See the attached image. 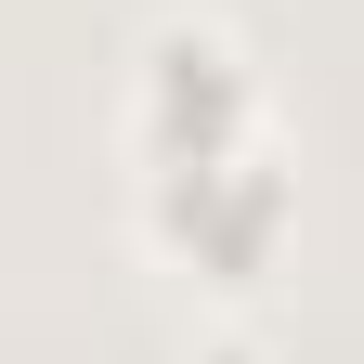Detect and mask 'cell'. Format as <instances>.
<instances>
[{
    "mask_svg": "<svg viewBox=\"0 0 364 364\" xmlns=\"http://www.w3.org/2000/svg\"><path fill=\"white\" fill-rule=\"evenodd\" d=\"M144 208H156V247H182L208 287H247L287 235V169L260 144H221V156H169L144 169Z\"/></svg>",
    "mask_w": 364,
    "mask_h": 364,
    "instance_id": "6da1fadb",
    "label": "cell"
},
{
    "mask_svg": "<svg viewBox=\"0 0 364 364\" xmlns=\"http://www.w3.org/2000/svg\"><path fill=\"white\" fill-rule=\"evenodd\" d=\"M208 364H260V351H208Z\"/></svg>",
    "mask_w": 364,
    "mask_h": 364,
    "instance_id": "3957f363",
    "label": "cell"
},
{
    "mask_svg": "<svg viewBox=\"0 0 364 364\" xmlns=\"http://www.w3.org/2000/svg\"><path fill=\"white\" fill-rule=\"evenodd\" d=\"M247 53L221 39L208 14H169L144 39V91H130V130H144V169L169 156H221V144H247Z\"/></svg>",
    "mask_w": 364,
    "mask_h": 364,
    "instance_id": "7a4b0ae2",
    "label": "cell"
}]
</instances>
